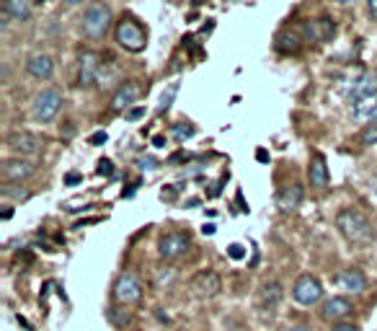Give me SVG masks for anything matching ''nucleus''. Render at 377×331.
I'll use <instances>...</instances> for the list:
<instances>
[{
  "instance_id": "a18cd8bd",
  "label": "nucleus",
  "mask_w": 377,
  "mask_h": 331,
  "mask_svg": "<svg viewBox=\"0 0 377 331\" xmlns=\"http://www.w3.org/2000/svg\"><path fill=\"white\" fill-rule=\"evenodd\" d=\"M375 235H377V228H375Z\"/></svg>"
},
{
  "instance_id": "f3484780",
  "label": "nucleus",
  "mask_w": 377,
  "mask_h": 331,
  "mask_svg": "<svg viewBox=\"0 0 377 331\" xmlns=\"http://www.w3.org/2000/svg\"><path fill=\"white\" fill-rule=\"evenodd\" d=\"M300 202H303V186L300 184L284 186V189L279 192V197H277V207H279L284 215L295 212L297 207H300Z\"/></svg>"
},
{
  "instance_id": "c85d7f7f",
  "label": "nucleus",
  "mask_w": 377,
  "mask_h": 331,
  "mask_svg": "<svg viewBox=\"0 0 377 331\" xmlns=\"http://www.w3.org/2000/svg\"><path fill=\"white\" fill-rule=\"evenodd\" d=\"M161 166V163L155 161V158H150V155H143V158H137V169L140 171H155Z\"/></svg>"
},
{
  "instance_id": "c756f323",
  "label": "nucleus",
  "mask_w": 377,
  "mask_h": 331,
  "mask_svg": "<svg viewBox=\"0 0 377 331\" xmlns=\"http://www.w3.org/2000/svg\"><path fill=\"white\" fill-rule=\"evenodd\" d=\"M98 176H114V163L109 161V158H101V161H98Z\"/></svg>"
},
{
  "instance_id": "412c9836",
  "label": "nucleus",
  "mask_w": 377,
  "mask_h": 331,
  "mask_svg": "<svg viewBox=\"0 0 377 331\" xmlns=\"http://www.w3.org/2000/svg\"><path fill=\"white\" fill-rule=\"evenodd\" d=\"M3 16L11 18V21H18V24H24L29 21L32 16V6L26 3V0H8V3H3Z\"/></svg>"
},
{
  "instance_id": "e433bc0d",
  "label": "nucleus",
  "mask_w": 377,
  "mask_h": 331,
  "mask_svg": "<svg viewBox=\"0 0 377 331\" xmlns=\"http://www.w3.org/2000/svg\"><path fill=\"white\" fill-rule=\"evenodd\" d=\"M81 181H83V176H81V174H78V171H70V174L65 176V184H67V186H72V184H81Z\"/></svg>"
},
{
  "instance_id": "7ed1b4c3",
  "label": "nucleus",
  "mask_w": 377,
  "mask_h": 331,
  "mask_svg": "<svg viewBox=\"0 0 377 331\" xmlns=\"http://www.w3.org/2000/svg\"><path fill=\"white\" fill-rule=\"evenodd\" d=\"M112 24V8L106 3H88L81 16V29L88 39H101Z\"/></svg>"
},
{
  "instance_id": "20e7f679",
  "label": "nucleus",
  "mask_w": 377,
  "mask_h": 331,
  "mask_svg": "<svg viewBox=\"0 0 377 331\" xmlns=\"http://www.w3.org/2000/svg\"><path fill=\"white\" fill-rule=\"evenodd\" d=\"M114 39L127 52H143L145 44H147V32L137 21H132V18H121L117 29H114Z\"/></svg>"
},
{
  "instance_id": "393cba45",
  "label": "nucleus",
  "mask_w": 377,
  "mask_h": 331,
  "mask_svg": "<svg viewBox=\"0 0 377 331\" xmlns=\"http://www.w3.org/2000/svg\"><path fill=\"white\" fill-rule=\"evenodd\" d=\"M173 277H176V272L171 267H161V269H155V280L153 285L158 287V290H166L171 283H173Z\"/></svg>"
},
{
  "instance_id": "a19ab883",
  "label": "nucleus",
  "mask_w": 377,
  "mask_h": 331,
  "mask_svg": "<svg viewBox=\"0 0 377 331\" xmlns=\"http://www.w3.org/2000/svg\"><path fill=\"white\" fill-rule=\"evenodd\" d=\"M16 321H18V323H21V326H24V329H26V331H34V329H32V323L26 321L24 316H16Z\"/></svg>"
},
{
  "instance_id": "6ab92c4d",
  "label": "nucleus",
  "mask_w": 377,
  "mask_h": 331,
  "mask_svg": "<svg viewBox=\"0 0 377 331\" xmlns=\"http://www.w3.org/2000/svg\"><path fill=\"white\" fill-rule=\"evenodd\" d=\"M336 285L346 292H364L367 290V280L359 269H344L336 275Z\"/></svg>"
},
{
  "instance_id": "f8f14e48",
  "label": "nucleus",
  "mask_w": 377,
  "mask_h": 331,
  "mask_svg": "<svg viewBox=\"0 0 377 331\" xmlns=\"http://www.w3.org/2000/svg\"><path fill=\"white\" fill-rule=\"evenodd\" d=\"M192 290L197 292L199 298H215L217 292L223 290V280H220V275L212 272V269H201V272L194 275Z\"/></svg>"
},
{
  "instance_id": "ddd939ff",
  "label": "nucleus",
  "mask_w": 377,
  "mask_h": 331,
  "mask_svg": "<svg viewBox=\"0 0 377 331\" xmlns=\"http://www.w3.org/2000/svg\"><path fill=\"white\" fill-rule=\"evenodd\" d=\"M336 34V24L331 18H313V21H305L303 24V39L307 41H329L331 37Z\"/></svg>"
},
{
  "instance_id": "dca6fc26",
  "label": "nucleus",
  "mask_w": 377,
  "mask_h": 331,
  "mask_svg": "<svg viewBox=\"0 0 377 331\" xmlns=\"http://www.w3.org/2000/svg\"><path fill=\"white\" fill-rule=\"evenodd\" d=\"M26 70L32 78H39V81H47L55 73V60L49 55H32L26 60Z\"/></svg>"
},
{
  "instance_id": "37998d69",
  "label": "nucleus",
  "mask_w": 377,
  "mask_h": 331,
  "mask_svg": "<svg viewBox=\"0 0 377 331\" xmlns=\"http://www.w3.org/2000/svg\"><path fill=\"white\" fill-rule=\"evenodd\" d=\"M284 331H313L310 326H289V329H284Z\"/></svg>"
},
{
  "instance_id": "a211bd4d",
  "label": "nucleus",
  "mask_w": 377,
  "mask_h": 331,
  "mask_svg": "<svg viewBox=\"0 0 377 331\" xmlns=\"http://www.w3.org/2000/svg\"><path fill=\"white\" fill-rule=\"evenodd\" d=\"M307 179H310V186H315V189H326L329 186V166H326V158L321 153H315L310 158Z\"/></svg>"
},
{
  "instance_id": "7c9ffc66",
  "label": "nucleus",
  "mask_w": 377,
  "mask_h": 331,
  "mask_svg": "<svg viewBox=\"0 0 377 331\" xmlns=\"http://www.w3.org/2000/svg\"><path fill=\"white\" fill-rule=\"evenodd\" d=\"M3 194H6V197H11V200H26V197H29V189H24V186H21V189L6 186V189H3Z\"/></svg>"
},
{
  "instance_id": "4c0bfd02",
  "label": "nucleus",
  "mask_w": 377,
  "mask_h": 331,
  "mask_svg": "<svg viewBox=\"0 0 377 331\" xmlns=\"http://www.w3.org/2000/svg\"><path fill=\"white\" fill-rule=\"evenodd\" d=\"M367 11H369V16L377 18V0H369V3H367Z\"/></svg>"
},
{
  "instance_id": "cd10ccee",
  "label": "nucleus",
  "mask_w": 377,
  "mask_h": 331,
  "mask_svg": "<svg viewBox=\"0 0 377 331\" xmlns=\"http://www.w3.org/2000/svg\"><path fill=\"white\" fill-rule=\"evenodd\" d=\"M359 143H362V145H377V124L362 129V132H359Z\"/></svg>"
},
{
  "instance_id": "bb28decb",
  "label": "nucleus",
  "mask_w": 377,
  "mask_h": 331,
  "mask_svg": "<svg viewBox=\"0 0 377 331\" xmlns=\"http://www.w3.org/2000/svg\"><path fill=\"white\" fill-rule=\"evenodd\" d=\"M171 135H173L178 143H186L189 138H194V127L192 124H173V127H171Z\"/></svg>"
},
{
  "instance_id": "72a5a7b5",
  "label": "nucleus",
  "mask_w": 377,
  "mask_h": 331,
  "mask_svg": "<svg viewBox=\"0 0 377 331\" xmlns=\"http://www.w3.org/2000/svg\"><path fill=\"white\" fill-rule=\"evenodd\" d=\"M367 197H369V202L375 205L377 207V176H372V181H369L367 186Z\"/></svg>"
},
{
  "instance_id": "4be33fe9",
  "label": "nucleus",
  "mask_w": 377,
  "mask_h": 331,
  "mask_svg": "<svg viewBox=\"0 0 377 331\" xmlns=\"http://www.w3.org/2000/svg\"><path fill=\"white\" fill-rule=\"evenodd\" d=\"M303 34H297L295 29H287V32H279L277 34V49L279 52H289V55H295V52H300V47H303Z\"/></svg>"
},
{
  "instance_id": "f257e3e1",
  "label": "nucleus",
  "mask_w": 377,
  "mask_h": 331,
  "mask_svg": "<svg viewBox=\"0 0 377 331\" xmlns=\"http://www.w3.org/2000/svg\"><path fill=\"white\" fill-rule=\"evenodd\" d=\"M336 228L341 231L349 243H367L375 233V228L369 223L359 210H354V207H341L336 215Z\"/></svg>"
},
{
  "instance_id": "2eb2a0df",
  "label": "nucleus",
  "mask_w": 377,
  "mask_h": 331,
  "mask_svg": "<svg viewBox=\"0 0 377 331\" xmlns=\"http://www.w3.org/2000/svg\"><path fill=\"white\" fill-rule=\"evenodd\" d=\"M34 174V163L26 161V158H8V161L3 163V179L11 181V184H18V181H24Z\"/></svg>"
},
{
  "instance_id": "c03bdc74",
  "label": "nucleus",
  "mask_w": 377,
  "mask_h": 331,
  "mask_svg": "<svg viewBox=\"0 0 377 331\" xmlns=\"http://www.w3.org/2000/svg\"><path fill=\"white\" fill-rule=\"evenodd\" d=\"M186 205H189V207H197V205H199V200H197V197H192V200H186Z\"/></svg>"
},
{
  "instance_id": "c9c22d12",
  "label": "nucleus",
  "mask_w": 377,
  "mask_h": 331,
  "mask_svg": "<svg viewBox=\"0 0 377 331\" xmlns=\"http://www.w3.org/2000/svg\"><path fill=\"white\" fill-rule=\"evenodd\" d=\"M178 189H181V186H168V189H163V192H161V197L166 200V202H173V200H176V194H178Z\"/></svg>"
},
{
  "instance_id": "473e14b6",
  "label": "nucleus",
  "mask_w": 377,
  "mask_h": 331,
  "mask_svg": "<svg viewBox=\"0 0 377 331\" xmlns=\"http://www.w3.org/2000/svg\"><path fill=\"white\" fill-rule=\"evenodd\" d=\"M124 117H127L129 122H137V119H143V117H145V106H132V109H129V112L124 114Z\"/></svg>"
},
{
  "instance_id": "f03ea898",
  "label": "nucleus",
  "mask_w": 377,
  "mask_h": 331,
  "mask_svg": "<svg viewBox=\"0 0 377 331\" xmlns=\"http://www.w3.org/2000/svg\"><path fill=\"white\" fill-rule=\"evenodd\" d=\"M338 91L344 93L346 98H352L354 101H359V98H367V96H375L377 93V75L375 73H367V70H349L346 75L338 78Z\"/></svg>"
},
{
  "instance_id": "ea45409f",
  "label": "nucleus",
  "mask_w": 377,
  "mask_h": 331,
  "mask_svg": "<svg viewBox=\"0 0 377 331\" xmlns=\"http://www.w3.org/2000/svg\"><path fill=\"white\" fill-rule=\"evenodd\" d=\"M153 145H155V148H166V138H163V135H155V138H153Z\"/></svg>"
},
{
  "instance_id": "58836bf2",
  "label": "nucleus",
  "mask_w": 377,
  "mask_h": 331,
  "mask_svg": "<svg viewBox=\"0 0 377 331\" xmlns=\"http://www.w3.org/2000/svg\"><path fill=\"white\" fill-rule=\"evenodd\" d=\"M201 233H204V235H215V223H204Z\"/></svg>"
},
{
  "instance_id": "b1692460",
  "label": "nucleus",
  "mask_w": 377,
  "mask_h": 331,
  "mask_svg": "<svg viewBox=\"0 0 377 331\" xmlns=\"http://www.w3.org/2000/svg\"><path fill=\"white\" fill-rule=\"evenodd\" d=\"M106 316L114 326H129L132 323V311H127V306H112L106 311Z\"/></svg>"
},
{
  "instance_id": "4468645a",
  "label": "nucleus",
  "mask_w": 377,
  "mask_h": 331,
  "mask_svg": "<svg viewBox=\"0 0 377 331\" xmlns=\"http://www.w3.org/2000/svg\"><path fill=\"white\" fill-rule=\"evenodd\" d=\"M352 119L362 127H372L377 124V93L375 96L359 98L352 104Z\"/></svg>"
},
{
  "instance_id": "aec40b11",
  "label": "nucleus",
  "mask_w": 377,
  "mask_h": 331,
  "mask_svg": "<svg viewBox=\"0 0 377 331\" xmlns=\"http://www.w3.org/2000/svg\"><path fill=\"white\" fill-rule=\"evenodd\" d=\"M321 313H323V318H329V321H341V318H346V316L352 313V303L336 295V298H329L323 303Z\"/></svg>"
},
{
  "instance_id": "6e6552de",
  "label": "nucleus",
  "mask_w": 377,
  "mask_h": 331,
  "mask_svg": "<svg viewBox=\"0 0 377 331\" xmlns=\"http://www.w3.org/2000/svg\"><path fill=\"white\" fill-rule=\"evenodd\" d=\"M292 298H295L300 306H315V303L323 298V285L318 283V277H313V275H300L295 287H292Z\"/></svg>"
},
{
  "instance_id": "423d86ee",
  "label": "nucleus",
  "mask_w": 377,
  "mask_h": 331,
  "mask_svg": "<svg viewBox=\"0 0 377 331\" xmlns=\"http://www.w3.org/2000/svg\"><path fill=\"white\" fill-rule=\"evenodd\" d=\"M60 106H62V93H60V91H57V89L39 91V93H37V98H34V104H32L34 119L41 122V124H47V122H52L57 117Z\"/></svg>"
},
{
  "instance_id": "2f4dec72",
  "label": "nucleus",
  "mask_w": 377,
  "mask_h": 331,
  "mask_svg": "<svg viewBox=\"0 0 377 331\" xmlns=\"http://www.w3.org/2000/svg\"><path fill=\"white\" fill-rule=\"evenodd\" d=\"M227 257H230V259H235V261H238V259H243V257H246V249H243L241 243H230V246H227Z\"/></svg>"
},
{
  "instance_id": "5701e85b",
  "label": "nucleus",
  "mask_w": 377,
  "mask_h": 331,
  "mask_svg": "<svg viewBox=\"0 0 377 331\" xmlns=\"http://www.w3.org/2000/svg\"><path fill=\"white\" fill-rule=\"evenodd\" d=\"M282 298H284V290H282L279 283H266L264 287H261V306L264 308L279 306Z\"/></svg>"
},
{
  "instance_id": "39448f33",
  "label": "nucleus",
  "mask_w": 377,
  "mask_h": 331,
  "mask_svg": "<svg viewBox=\"0 0 377 331\" xmlns=\"http://www.w3.org/2000/svg\"><path fill=\"white\" fill-rule=\"evenodd\" d=\"M104 67H106V63L101 60L98 52H93V49H83L81 55H78V86L88 89V86L98 83V78H101V73H104Z\"/></svg>"
},
{
  "instance_id": "79ce46f5",
  "label": "nucleus",
  "mask_w": 377,
  "mask_h": 331,
  "mask_svg": "<svg viewBox=\"0 0 377 331\" xmlns=\"http://www.w3.org/2000/svg\"><path fill=\"white\" fill-rule=\"evenodd\" d=\"M256 161L266 163V161H269V153H266V150H256Z\"/></svg>"
},
{
  "instance_id": "a878e982",
  "label": "nucleus",
  "mask_w": 377,
  "mask_h": 331,
  "mask_svg": "<svg viewBox=\"0 0 377 331\" xmlns=\"http://www.w3.org/2000/svg\"><path fill=\"white\" fill-rule=\"evenodd\" d=\"M176 93H178V83H171L168 89L163 91L161 101H158V112H168L171 104H173V98H176Z\"/></svg>"
},
{
  "instance_id": "9d476101",
  "label": "nucleus",
  "mask_w": 377,
  "mask_h": 331,
  "mask_svg": "<svg viewBox=\"0 0 377 331\" xmlns=\"http://www.w3.org/2000/svg\"><path fill=\"white\" fill-rule=\"evenodd\" d=\"M140 96H143V86H140L137 81H124V83L119 86V89L114 91L109 109H112L114 114H117V112H124V114H127L129 109H132V104H135V101H137Z\"/></svg>"
},
{
  "instance_id": "1a4fd4ad",
  "label": "nucleus",
  "mask_w": 377,
  "mask_h": 331,
  "mask_svg": "<svg viewBox=\"0 0 377 331\" xmlns=\"http://www.w3.org/2000/svg\"><path fill=\"white\" fill-rule=\"evenodd\" d=\"M192 246V238L186 233H178V231H171V233H163L161 241H158V254L163 259H181Z\"/></svg>"
},
{
  "instance_id": "9b49d317",
  "label": "nucleus",
  "mask_w": 377,
  "mask_h": 331,
  "mask_svg": "<svg viewBox=\"0 0 377 331\" xmlns=\"http://www.w3.org/2000/svg\"><path fill=\"white\" fill-rule=\"evenodd\" d=\"M41 145H44V143H41L39 135H34V132H29V129H18V132L8 135V148L18 155V158H24V155H37L41 150Z\"/></svg>"
},
{
  "instance_id": "0eeeda50",
  "label": "nucleus",
  "mask_w": 377,
  "mask_h": 331,
  "mask_svg": "<svg viewBox=\"0 0 377 331\" xmlns=\"http://www.w3.org/2000/svg\"><path fill=\"white\" fill-rule=\"evenodd\" d=\"M114 300H117L119 306L140 303V300H143V283H140L132 272L119 275L117 277V283H114Z\"/></svg>"
},
{
  "instance_id": "f704fd0d",
  "label": "nucleus",
  "mask_w": 377,
  "mask_h": 331,
  "mask_svg": "<svg viewBox=\"0 0 377 331\" xmlns=\"http://www.w3.org/2000/svg\"><path fill=\"white\" fill-rule=\"evenodd\" d=\"M106 140H109V135H106L104 129H101V132H93V135H91L88 143H91V145H104Z\"/></svg>"
}]
</instances>
